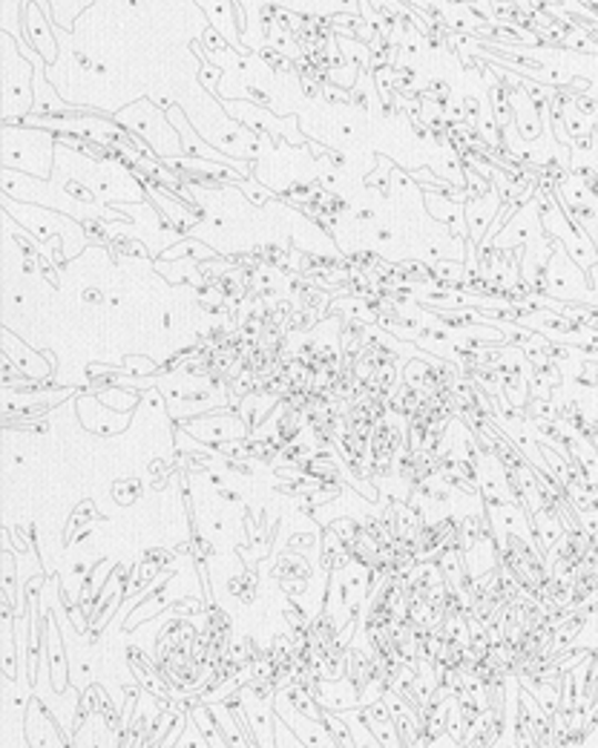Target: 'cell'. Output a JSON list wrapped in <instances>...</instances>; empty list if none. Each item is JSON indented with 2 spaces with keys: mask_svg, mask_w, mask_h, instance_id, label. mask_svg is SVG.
I'll use <instances>...</instances> for the list:
<instances>
[{
  "mask_svg": "<svg viewBox=\"0 0 598 748\" xmlns=\"http://www.w3.org/2000/svg\"><path fill=\"white\" fill-rule=\"evenodd\" d=\"M52 133H32V130H12V124L3 128V164L9 170L23 168L36 176L47 179L52 168Z\"/></svg>",
  "mask_w": 598,
  "mask_h": 748,
  "instance_id": "obj_1",
  "label": "cell"
},
{
  "mask_svg": "<svg viewBox=\"0 0 598 748\" xmlns=\"http://www.w3.org/2000/svg\"><path fill=\"white\" fill-rule=\"evenodd\" d=\"M426 202H429V208H432V213H435L437 220L444 222V225H449V231L455 233V236H464V231H466V225H464V211H460V202H455V199H449V196H429L426 199Z\"/></svg>",
  "mask_w": 598,
  "mask_h": 748,
  "instance_id": "obj_2",
  "label": "cell"
},
{
  "mask_svg": "<svg viewBox=\"0 0 598 748\" xmlns=\"http://www.w3.org/2000/svg\"><path fill=\"white\" fill-rule=\"evenodd\" d=\"M29 32H32V41H36V47L41 50V55L52 61V58H55V43H52L50 38V29H43V21L38 18L36 9L29 12Z\"/></svg>",
  "mask_w": 598,
  "mask_h": 748,
  "instance_id": "obj_3",
  "label": "cell"
},
{
  "mask_svg": "<svg viewBox=\"0 0 598 748\" xmlns=\"http://www.w3.org/2000/svg\"><path fill=\"white\" fill-rule=\"evenodd\" d=\"M168 260H176V256H196V260H211V256H216L211 251V247H204V245H199V242H182V245H176V247H170L168 254Z\"/></svg>",
  "mask_w": 598,
  "mask_h": 748,
  "instance_id": "obj_4",
  "label": "cell"
},
{
  "mask_svg": "<svg viewBox=\"0 0 598 748\" xmlns=\"http://www.w3.org/2000/svg\"><path fill=\"white\" fill-rule=\"evenodd\" d=\"M219 72H222V70H219V67H211V64L204 67V70H202V81H204V84H207V81H211V87L216 84Z\"/></svg>",
  "mask_w": 598,
  "mask_h": 748,
  "instance_id": "obj_5",
  "label": "cell"
}]
</instances>
